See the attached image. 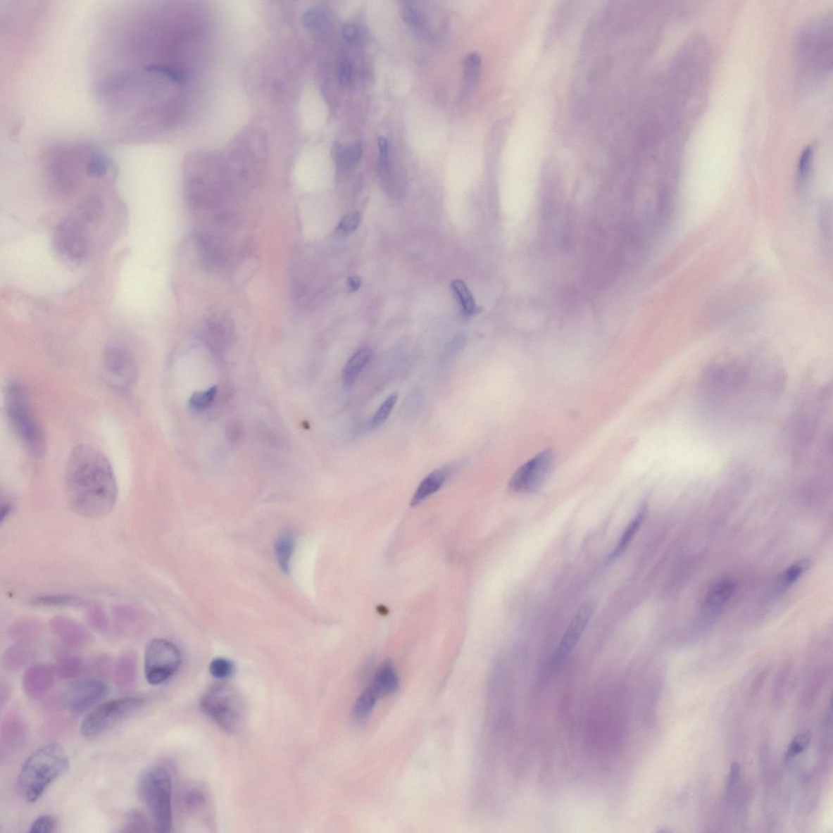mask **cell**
<instances>
[{
  "label": "cell",
  "mask_w": 833,
  "mask_h": 833,
  "mask_svg": "<svg viewBox=\"0 0 833 833\" xmlns=\"http://www.w3.org/2000/svg\"><path fill=\"white\" fill-rule=\"evenodd\" d=\"M380 698V691L373 684L366 688L355 701L352 711L353 720L356 722H363L368 719Z\"/></svg>",
  "instance_id": "d4e9b609"
},
{
  "label": "cell",
  "mask_w": 833,
  "mask_h": 833,
  "mask_svg": "<svg viewBox=\"0 0 833 833\" xmlns=\"http://www.w3.org/2000/svg\"><path fill=\"white\" fill-rule=\"evenodd\" d=\"M164 9L154 1L115 8L104 18L93 58L92 89L111 135L154 143L170 117V87L186 73L166 58Z\"/></svg>",
  "instance_id": "6da1fadb"
},
{
  "label": "cell",
  "mask_w": 833,
  "mask_h": 833,
  "mask_svg": "<svg viewBox=\"0 0 833 833\" xmlns=\"http://www.w3.org/2000/svg\"><path fill=\"white\" fill-rule=\"evenodd\" d=\"M87 620L93 630L99 632H106L108 628V621L106 611L99 605H92L87 610Z\"/></svg>",
  "instance_id": "8d00e7d4"
},
{
  "label": "cell",
  "mask_w": 833,
  "mask_h": 833,
  "mask_svg": "<svg viewBox=\"0 0 833 833\" xmlns=\"http://www.w3.org/2000/svg\"><path fill=\"white\" fill-rule=\"evenodd\" d=\"M764 678L765 677H764L763 674H761L760 675H759V677H757V679L756 680V683L753 684L752 691H753V693H756V691H759V689H760L761 684H763V681H764L763 680Z\"/></svg>",
  "instance_id": "9f6ffc18"
},
{
  "label": "cell",
  "mask_w": 833,
  "mask_h": 833,
  "mask_svg": "<svg viewBox=\"0 0 833 833\" xmlns=\"http://www.w3.org/2000/svg\"><path fill=\"white\" fill-rule=\"evenodd\" d=\"M361 220V215L358 213H350L346 215L338 224L337 233L340 237H348L358 229Z\"/></svg>",
  "instance_id": "b9f144b4"
},
{
  "label": "cell",
  "mask_w": 833,
  "mask_h": 833,
  "mask_svg": "<svg viewBox=\"0 0 833 833\" xmlns=\"http://www.w3.org/2000/svg\"><path fill=\"white\" fill-rule=\"evenodd\" d=\"M397 399L398 396L396 394H392L387 398L379 408V410L375 413L373 418L371 419L370 422V427H380L387 421V419L391 415L393 408L396 405Z\"/></svg>",
  "instance_id": "74e56055"
},
{
  "label": "cell",
  "mask_w": 833,
  "mask_h": 833,
  "mask_svg": "<svg viewBox=\"0 0 833 833\" xmlns=\"http://www.w3.org/2000/svg\"><path fill=\"white\" fill-rule=\"evenodd\" d=\"M113 678L122 693L128 694L134 689L137 679V658L133 652L120 655L113 667Z\"/></svg>",
  "instance_id": "d6986e66"
},
{
  "label": "cell",
  "mask_w": 833,
  "mask_h": 833,
  "mask_svg": "<svg viewBox=\"0 0 833 833\" xmlns=\"http://www.w3.org/2000/svg\"><path fill=\"white\" fill-rule=\"evenodd\" d=\"M810 741L811 733L810 732H801L798 736H796L792 742L790 743L787 752L785 753L786 759L792 758L805 751L809 747Z\"/></svg>",
  "instance_id": "ab89813d"
},
{
  "label": "cell",
  "mask_w": 833,
  "mask_h": 833,
  "mask_svg": "<svg viewBox=\"0 0 833 833\" xmlns=\"http://www.w3.org/2000/svg\"><path fill=\"white\" fill-rule=\"evenodd\" d=\"M646 516V509L644 507L625 528L619 542L617 544V546L613 550L610 556L608 557V563L614 562L615 560L619 558L626 551V549L633 541L634 537L637 535L639 529L641 527Z\"/></svg>",
  "instance_id": "4316f807"
},
{
  "label": "cell",
  "mask_w": 833,
  "mask_h": 833,
  "mask_svg": "<svg viewBox=\"0 0 833 833\" xmlns=\"http://www.w3.org/2000/svg\"><path fill=\"white\" fill-rule=\"evenodd\" d=\"M56 822L49 815H41L30 826L31 833H50L54 832Z\"/></svg>",
  "instance_id": "ee69618b"
},
{
  "label": "cell",
  "mask_w": 833,
  "mask_h": 833,
  "mask_svg": "<svg viewBox=\"0 0 833 833\" xmlns=\"http://www.w3.org/2000/svg\"><path fill=\"white\" fill-rule=\"evenodd\" d=\"M203 795L196 790H192L186 794L185 803L188 808L197 809L203 803Z\"/></svg>",
  "instance_id": "681fc988"
},
{
  "label": "cell",
  "mask_w": 833,
  "mask_h": 833,
  "mask_svg": "<svg viewBox=\"0 0 833 833\" xmlns=\"http://www.w3.org/2000/svg\"><path fill=\"white\" fill-rule=\"evenodd\" d=\"M554 455L546 450L521 466L512 476L510 489L518 494H532L541 489L553 469Z\"/></svg>",
  "instance_id": "8fae6325"
},
{
  "label": "cell",
  "mask_w": 833,
  "mask_h": 833,
  "mask_svg": "<svg viewBox=\"0 0 833 833\" xmlns=\"http://www.w3.org/2000/svg\"><path fill=\"white\" fill-rule=\"evenodd\" d=\"M201 708L204 713L224 731L237 733L246 721V707L237 689L227 683H219L203 695Z\"/></svg>",
  "instance_id": "8992f818"
},
{
  "label": "cell",
  "mask_w": 833,
  "mask_h": 833,
  "mask_svg": "<svg viewBox=\"0 0 833 833\" xmlns=\"http://www.w3.org/2000/svg\"><path fill=\"white\" fill-rule=\"evenodd\" d=\"M137 789L139 798L153 816L155 832H170L173 822V786L169 770L161 766L146 769L140 775Z\"/></svg>",
  "instance_id": "5b68a950"
},
{
  "label": "cell",
  "mask_w": 833,
  "mask_h": 833,
  "mask_svg": "<svg viewBox=\"0 0 833 833\" xmlns=\"http://www.w3.org/2000/svg\"><path fill=\"white\" fill-rule=\"evenodd\" d=\"M452 287L459 299L465 313L468 315L473 314L476 308L475 301L468 285L463 280H457L452 282Z\"/></svg>",
  "instance_id": "e575fe53"
},
{
  "label": "cell",
  "mask_w": 833,
  "mask_h": 833,
  "mask_svg": "<svg viewBox=\"0 0 833 833\" xmlns=\"http://www.w3.org/2000/svg\"><path fill=\"white\" fill-rule=\"evenodd\" d=\"M9 698V689L7 688V686L2 684L1 688H0V705H1V708H3L4 704L7 703Z\"/></svg>",
  "instance_id": "db71d44e"
},
{
  "label": "cell",
  "mask_w": 833,
  "mask_h": 833,
  "mask_svg": "<svg viewBox=\"0 0 833 833\" xmlns=\"http://www.w3.org/2000/svg\"><path fill=\"white\" fill-rule=\"evenodd\" d=\"M373 355V351L369 347H363L357 351L351 357L343 370V381L346 387L352 386L358 380L361 371L369 363Z\"/></svg>",
  "instance_id": "44dd1931"
},
{
  "label": "cell",
  "mask_w": 833,
  "mask_h": 833,
  "mask_svg": "<svg viewBox=\"0 0 833 833\" xmlns=\"http://www.w3.org/2000/svg\"><path fill=\"white\" fill-rule=\"evenodd\" d=\"M741 778V767L738 763L734 762L731 765L730 772L728 774L727 779V792L731 794L734 792L739 780Z\"/></svg>",
  "instance_id": "7dc6e473"
},
{
  "label": "cell",
  "mask_w": 833,
  "mask_h": 833,
  "mask_svg": "<svg viewBox=\"0 0 833 833\" xmlns=\"http://www.w3.org/2000/svg\"><path fill=\"white\" fill-rule=\"evenodd\" d=\"M104 206L101 199L90 195L83 199L77 208L76 217L83 223L96 224L101 219Z\"/></svg>",
  "instance_id": "83f0119b"
},
{
  "label": "cell",
  "mask_w": 833,
  "mask_h": 833,
  "mask_svg": "<svg viewBox=\"0 0 833 833\" xmlns=\"http://www.w3.org/2000/svg\"><path fill=\"white\" fill-rule=\"evenodd\" d=\"M91 668L96 674L106 677L110 672V668H112V661L106 655H99L93 660Z\"/></svg>",
  "instance_id": "f6af8a7d"
},
{
  "label": "cell",
  "mask_w": 833,
  "mask_h": 833,
  "mask_svg": "<svg viewBox=\"0 0 833 833\" xmlns=\"http://www.w3.org/2000/svg\"><path fill=\"white\" fill-rule=\"evenodd\" d=\"M182 663L180 649L165 639H154L146 647L145 677L151 685L163 684L179 670Z\"/></svg>",
  "instance_id": "52a82bcc"
},
{
  "label": "cell",
  "mask_w": 833,
  "mask_h": 833,
  "mask_svg": "<svg viewBox=\"0 0 833 833\" xmlns=\"http://www.w3.org/2000/svg\"><path fill=\"white\" fill-rule=\"evenodd\" d=\"M108 693V686L101 680L77 681L66 690L62 705L70 713H82L101 701Z\"/></svg>",
  "instance_id": "7c38bea8"
},
{
  "label": "cell",
  "mask_w": 833,
  "mask_h": 833,
  "mask_svg": "<svg viewBox=\"0 0 833 833\" xmlns=\"http://www.w3.org/2000/svg\"><path fill=\"white\" fill-rule=\"evenodd\" d=\"M218 389L212 387L206 391L194 392L190 397L189 407L194 412L201 413L211 407L216 398Z\"/></svg>",
  "instance_id": "836d02e7"
},
{
  "label": "cell",
  "mask_w": 833,
  "mask_h": 833,
  "mask_svg": "<svg viewBox=\"0 0 833 833\" xmlns=\"http://www.w3.org/2000/svg\"><path fill=\"white\" fill-rule=\"evenodd\" d=\"M361 284L360 277L358 276H352L349 279V286L351 291H357L359 289Z\"/></svg>",
  "instance_id": "11a10c76"
},
{
  "label": "cell",
  "mask_w": 833,
  "mask_h": 833,
  "mask_svg": "<svg viewBox=\"0 0 833 833\" xmlns=\"http://www.w3.org/2000/svg\"><path fill=\"white\" fill-rule=\"evenodd\" d=\"M27 737V727L22 718L15 714L4 718L0 729L1 756H7L18 751Z\"/></svg>",
  "instance_id": "e0dca14e"
},
{
  "label": "cell",
  "mask_w": 833,
  "mask_h": 833,
  "mask_svg": "<svg viewBox=\"0 0 833 833\" xmlns=\"http://www.w3.org/2000/svg\"><path fill=\"white\" fill-rule=\"evenodd\" d=\"M242 428L240 427L237 422L230 424V427L227 429V437L230 442L237 443L242 437Z\"/></svg>",
  "instance_id": "816d5d0a"
},
{
  "label": "cell",
  "mask_w": 833,
  "mask_h": 833,
  "mask_svg": "<svg viewBox=\"0 0 833 833\" xmlns=\"http://www.w3.org/2000/svg\"><path fill=\"white\" fill-rule=\"evenodd\" d=\"M55 669L56 677L60 679H75L80 677L85 670V663L78 655L68 651H61Z\"/></svg>",
  "instance_id": "7402d4cb"
},
{
  "label": "cell",
  "mask_w": 833,
  "mask_h": 833,
  "mask_svg": "<svg viewBox=\"0 0 833 833\" xmlns=\"http://www.w3.org/2000/svg\"><path fill=\"white\" fill-rule=\"evenodd\" d=\"M104 375L115 389L127 391L138 378V365L134 355L123 346L112 345L104 353Z\"/></svg>",
  "instance_id": "30bf717a"
},
{
  "label": "cell",
  "mask_w": 833,
  "mask_h": 833,
  "mask_svg": "<svg viewBox=\"0 0 833 833\" xmlns=\"http://www.w3.org/2000/svg\"><path fill=\"white\" fill-rule=\"evenodd\" d=\"M65 492L77 515L91 518L108 515L116 504L118 485L106 456L90 445L73 449L65 468Z\"/></svg>",
  "instance_id": "7a4b0ae2"
},
{
  "label": "cell",
  "mask_w": 833,
  "mask_h": 833,
  "mask_svg": "<svg viewBox=\"0 0 833 833\" xmlns=\"http://www.w3.org/2000/svg\"><path fill=\"white\" fill-rule=\"evenodd\" d=\"M69 758L55 743L42 746L30 754L20 768L18 793L25 801L34 803L49 786L69 771Z\"/></svg>",
  "instance_id": "3957f363"
},
{
  "label": "cell",
  "mask_w": 833,
  "mask_h": 833,
  "mask_svg": "<svg viewBox=\"0 0 833 833\" xmlns=\"http://www.w3.org/2000/svg\"><path fill=\"white\" fill-rule=\"evenodd\" d=\"M296 536L294 532L285 531L277 537L275 553L280 569L285 574L290 572L291 559L296 547Z\"/></svg>",
  "instance_id": "603a6c76"
},
{
  "label": "cell",
  "mask_w": 833,
  "mask_h": 833,
  "mask_svg": "<svg viewBox=\"0 0 833 833\" xmlns=\"http://www.w3.org/2000/svg\"><path fill=\"white\" fill-rule=\"evenodd\" d=\"M448 476L449 470L444 468L434 470L426 477L422 483L419 484L415 494H413L411 503V506H417L421 504L428 497L436 494V492L441 489Z\"/></svg>",
  "instance_id": "ffe728a7"
},
{
  "label": "cell",
  "mask_w": 833,
  "mask_h": 833,
  "mask_svg": "<svg viewBox=\"0 0 833 833\" xmlns=\"http://www.w3.org/2000/svg\"><path fill=\"white\" fill-rule=\"evenodd\" d=\"M144 704V700L139 698L106 701L84 718L81 725L82 735L85 737L101 735L123 718L141 708Z\"/></svg>",
  "instance_id": "ba28073f"
},
{
  "label": "cell",
  "mask_w": 833,
  "mask_h": 833,
  "mask_svg": "<svg viewBox=\"0 0 833 833\" xmlns=\"http://www.w3.org/2000/svg\"><path fill=\"white\" fill-rule=\"evenodd\" d=\"M33 657L29 644L18 642L9 647L3 656L5 668L17 672L27 665Z\"/></svg>",
  "instance_id": "484cf974"
},
{
  "label": "cell",
  "mask_w": 833,
  "mask_h": 833,
  "mask_svg": "<svg viewBox=\"0 0 833 833\" xmlns=\"http://www.w3.org/2000/svg\"><path fill=\"white\" fill-rule=\"evenodd\" d=\"M13 504L9 500H2L1 504V522H3L5 518H8L10 513L13 511Z\"/></svg>",
  "instance_id": "f5cc1de1"
},
{
  "label": "cell",
  "mask_w": 833,
  "mask_h": 833,
  "mask_svg": "<svg viewBox=\"0 0 833 833\" xmlns=\"http://www.w3.org/2000/svg\"><path fill=\"white\" fill-rule=\"evenodd\" d=\"M401 15L402 19L411 27L418 30H422L425 27L426 20L421 8L418 6V3L413 1L403 3Z\"/></svg>",
  "instance_id": "4dcf8cb0"
},
{
  "label": "cell",
  "mask_w": 833,
  "mask_h": 833,
  "mask_svg": "<svg viewBox=\"0 0 833 833\" xmlns=\"http://www.w3.org/2000/svg\"><path fill=\"white\" fill-rule=\"evenodd\" d=\"M381 696L391 695L399 689L400 679L394 667L391 663H385L377 670L373 683Z\"/></svg>",
  "instance_id": "cb8c5ba5"
},
{
  "label": "cell",
  "mask_w": 833,
  "mask_h": 833,
  "mask_svg": "<svg viewBox=\"0 0 833 833\" xmlns=\"http://www.w3.org/2000/svg\"><path fill=\"white\" fill-rule=\"evenodd\" d=\"M115 630L125 637H137L149 630L151 617L148 613L131 606H118L113 611Z\"/></svg>",
  "instance_id": "9a60e30c"
},
{
  "label": "cell",
  "mask_w": 833,
  "mask_h": 833,
  "mask_svg": "<svg viewBox=\"0 0 833 833\" xmlns=\"http://www.w3.org/2000/svg\"><path fill=\"white\" fill-rule=\"evenodd\" d=\"M363 144L358 141L344 146L339 154L340 166L344 170L353 169L363 156Z\"/></svg>",
  "instance_id": "d6a6232c"
},
{
  "label": "cell",
  "mask_w": 833,
  "mask_h": 833,
  "mask_svg": "<svg viewBox=\"0 0 833 833\" xmlns=\"http://www.w3.org/2000/svg\"><path fill=\"white\" fill-rule=\"evenodd\" d=\"M327 17L322 10L313 8L303 15V24L308 30H317L326 23Z\"/></svg>",
  "instance_id": "7bdbcfd3"
},
{
  "label": "cell",
  "mask_w": 833,
  "mask_h": 833,
  "mask_svg": "<svg viewBox=\"0 0 833 833\" xmlns=\"http://www.w3.org/2000/svg\"><path fill=\"white\" fill-rule=\"evenodd\" d=\"M234 669L233 663L228 659L223 658L213 659L211 663V667H209L213 677L219 679L230 677L232 675Z\"/></svg>",
  "instance_id": "f35d334b"
},
{
  "label": "cell",
  "mask_w": 833,
  "mask_h": 833,
  "mask_svg": "<svg viewBox=\"0 0 833 833\" xmlns=\"http://www.w3.org/2000/svg\"><path fill=\"white\" fill-rule=\"evenodd\" d=\"M49 626L52 634L66 649L85 648L94 641L91 632L69 617L56 616L51 620Z\"/></svg>",
  "instance_id": "5bb4252c"
},
{
  "label": "cell",
  "mask_w": 833,
  "mask_h": 833,
  "mask_svg": "<svg viewBox=\"0 0 833 833\" xmlns=\"http://www.w3.org/2000/svg\"><path fill=\"white\" fill-rule=\"evenodd\" d=\"M54 249L61 258L80 263L90 253V240L87 225L76 216L67 217L56 227L54 234Z\"/></svg>",
  "instance_id": "9c48e42d"
},
{
  "label": "cell",
  "mask_w": 833,
  "mask_h": 833,
  "mask_svg": "<svg viewBox=\"0 0 833 833\" xmlns=\"http://www.w3.org/2000/svg\"><path fill=\"white\" fill-rule=\"evenodd\" d=\"M811 157L812 150L810 148L806 149L803 155H801L799 161L798 170L801 177H805L806 172L808 171L810 165Z\"/></svg>",
  "instance_id": "f907efd6"
},
{
  "label": "cell",
  "mask_w": 833,
  "mask_h": 833,
  "mask_svg": "<svg viewBox=\"0 0 833 833\" xmlns=\"http://www.w3.org/2000/svg\"><path fill=\"white\" fill-rule=\"evenodd\" d=\"M344 39L351 44L358 43L364 39V31L358 25L348 24L343 29Z\"/></svg>",
  "instance_id": "bcb514c9"
},
{
  "label": "cell",
  "mask_w": 833,
  "mask_h": 833,
  "mask_svg": "<svg viewBox=\"0 0 833 833\" xmlns=\"http://www.w3.org/2000/svg\"><path fill=\"white\" fill-rule=\"evenodd\" d=\"M56 677L55 667L46 663L32 665L24 674L23 686L25 694L31 699H43L54 687Z\"/></svg>",
  "instance_id": "2e32d148"
},
{
  "label": "cell",
  "mask_w": 833,
  "mask_h": 833,
  "mask_svg": "<svg viewBox=\"0 0 833 833\" xmlns=\"http://www.w3.org/2000/svg\"><path fill=\"white\" fill-rule=\"evenodd\" d=\"M6 412L11 428L27 451L40 457L46 450L44 429L36 418L23 387L12 382L6 393Z\"/></svg>",
  "instance_id": "277c9868"
},
{
  "label": "cell",
  "mask_w": 833,
  "mask_h": 833,
  "mask_svg": "<svg viewBox=\"0 0 833 833\" xmlns=\"http://www.w3.org/2000/svg\"><path fill=\"white\" fill-rule=\"evenodd\" d=\"M463 65L465 80L469 86L474 87L480 78L481 57L477 52H471L465 56Z\"/></svg>",
  "instance_id": "d590c367"
},
{
  "label": "cell",
  "mask_w": 833,
  "mask_h": 833,
  "mask_svg": "<svg viewBox=\"0 0 833 833\" xmlns=\"http://www.w3.org/2000/svg\"><path fill=\"white\" fill-rule=\"evenodd\" d=\"M806 565L803 563H794L785 570L779 581L780 589H786L792 586L799 580L805 572Z\"/></svg>",
  "instance_id": "60d3db41"
},
{
  "label": "cell",
  "mask_w": 833,
  "mask_h": 833,
  "mask_svg": "<svg viewBox=\"0 0 833 833\" xmlns=\"http://www.w3.org/2000/svg\"><path fill=\"white\" fill-rule=\"evenodd\" d=\"M596 609V602L594 599H588L583 602L580 606L572 621L570 622L569 625L564 633V636L560 641L559 646L555 652L552 663L553 666H557L567 658L570 652L573 651L576 644L582 637L584 632L588 627L591 618H593Z\"/></svg>",
  "instance_id": "4fadbf2b"
},
{
  "label": "cell",
  "mask_w": 833,
  "mask_h": 833,
  "mask_svg": "<svg viewBox=\"0 0 833 833\" xmlns=\"http://www.w3.org/2000/svg\"><path fill=\"white\" fill-rule=\"evenodd\" d=\"M151 829L155 831L154 822L143 812L134 810L129 812L122 832H149Z\"/></svg>",
  "instance_id": "f546056e"
},
{
  "label": "cell",
  "mask_w": 833,
  "mask_h": 833,
  "mask_svg": "<svg viewBox=\"0 0 833 833\" xmlns=\"http://www.w3.org/2000/svg\"><path fill=\"white\" fill-rule=\"evenodd\" d=\"M82 603L80 599L66 595H48L36 597L31 604L42 607L75 606Z\"/></svg>",
  "instance_id": "1f68e13d"
},
{
  "label": "cell",
  "mask_w": 833,
  "mask_h": 833,
  "mask_svg": "<svg viewBox=\"0 0 833 833\" xmlns=\"http://www.w3.org/2000/svg\"><path fill=\"white\" fill-rule=\"evenodd\" d=\"M41 623L35 619H23L10 627V636L20 643L29 644L40 635Z\"/></svg>",
  "instance_id": "f1b7e54d"
},
{
  "label": "cell",
  "mask_w": 833,
  "mask_h": 833,
  "mask_svg": "<svg viewBox=\"0 0 833 833\" xmlns=\"http://www.w3.org/2000/svg\"><path fill=\"white\" fill-rule=\"evenodd\" d=\"M736 584L730 578L718 580L707 591L703 609L708 615H715L724 609L734 594Z\"/></svg>",
  "instance_id": "ac0fdd59"
},
{
  "label": "cell",
  "mask_w": 833,
  "mask_h": 833,
  "mask_svg": "<svg viewBox=\"0 0 833 833\" xmlns=\"http://www.w3.org/2000/svg\"><path fill=\"white\" fill-rule=\"evenodd\" d=\"M351 76H352V65L348 60L344 59L339 62L338 66V80L340 85L343 87L349 85Z\"/></svg>",
  "instance_id": "c3c4849f"
}]
</instances>
